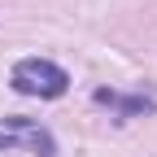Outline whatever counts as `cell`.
Returning a JSON list of instances; mask_svg holds the SVG:
<instances>
[{"mask_svg":"<svg viewBox=\"0 0 157 157\" xmlns=\"http://www.w3.org/2000/svg\"><path fill=\"white\" fill-rule=\"evenodd\" d=\"M13 87L22 96H44V101H52V96H61L70 87V74L61 66L44 61V57H26V61L13 66Z\"/></svg>","mask_w":157,"mask_h":157,"instance_id":"1","label":"cell"}]
</instances>
